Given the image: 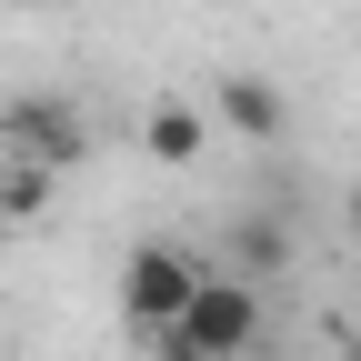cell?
<instances>
[{"mask_svg": "<svg viewBox=\"0 0 361 361\" xmlns=\"http://www.w3.org/2000/svg\"><path fill=\"white\" fill-rule=\"evenodd\" d=\"M161 361H251L261 351V281H241V271H211V281L191 291V311H180L171 331H151Z\"/></svg>", "mask_w": 361, "mask_h": 361, "instance_id": "6da1fadb", "label": "cell"}, {"mask_svg": "<svg viewBox=\"0 0 361 361\" xmlns=\"http://www.w3.org/2000/svg\"><path fill=\"white\" fill-rule=\"evenodd\" d=\"M201 281H211L201 251H180V241H130V251H121V322L151 341V331H171L180 311H191Z\"/></svg>", "mask_w": 361, "mask_h": 361, "instance_id": "7a4b0ae2", "label": "cell"}, {"mask_svg": "<svg viewBox=\"0 0 361 361\" xmlns=\"http://www.w3.org/2000/svg\"><path fill=\"white\" fill-rule=\"evenodd\" d=\"M0 151L30 161V171H71L90 151V121L61 101V90H11V101H0Z\"/></svg>", "mask_w": 361, "mask_h": 361, "instance_id": "3957f363", "label": "cell"}, {"mask_svg": "<svg viewBox=\"0 0 361 361\" xmlns=\"http://www.w3.org/2000/svg\"><path fill=\"white\" fill-rule=\"evenodd\" d=\"M211 130H231V141H251V151H271L291 130V101H281V80H261V71H221L211 80Z\"/></svg>", "mask_w": 361, "mask_h": 361, "instance_id": "277c9868", "label": "cell"}, {"mask_svg": "<svg viewBox=\"0 0 361 361\" xmlns=\"http://www.w3.org/2000/svg\"><path fill=\"white\" fill-rule=\"evenodd\" d=\"M141 151H151L161 171H191V161L211 151V111L180 101V90H171V101H151V111H141Z\"/></svg>", "mask_w": 361, "mask_h": 361, "instance_id": "5b68a950", "label": "cell"}, {"mask_svg": "<svg viewBox=\"0 0 361 361\" xmlns=\"http://www.w3.org/2000/svg\"><path fill=\"white\" fill-rule=\"evenodd\" d=\"M231 261H241V281H251V271L271 281V271L291 261V231H281V221H261V211H241V221H231Z\"/></svg>", "mask_w": 361, "mask_h": 361, "instance_id": "8992f818", "label": "cell"}, {"mask_svg": "<svg viewBox=\"0 0 361 361\" xmlns=\"http://www.w3.org/2000/svg\"><path fill=\"white\" fill-rule=\"evenodd\" d=\"M51 191H61V171L11 161V201H0V221H11V231H20V221H40V211H51Z\"/></svg>", "mask_w": 361, "mask_h": 361, "instance_id": "52a82bcc", "label": "cell"}, {"mask_svg": "<svg viewBox=\"0 0 361 361\" xmlns=\"http://www.w3.org/2000/svg\"><path fill=\"white\" fill-rule=\"evenodd\" d=\"M0 201H11V151H0Z\"/></svg>", "mask_w": 361, "mask_h": 361, "instance_id": "ba28073f", "label": "cell"}, {"mask_svg": "<svg viewBox=\"0 0 361 361\" xmlns=\"http://www.w3.org/2000/svg\"><path fill=\"white\" fill-rule=\"evenodd\" d=\"M341 361H361V341H351V351H341Z\"/></svg>", "mask_w": 361, "mask_h": 361, "instance_id": "9c48e42d", "label": "cell"}]
</instances>
